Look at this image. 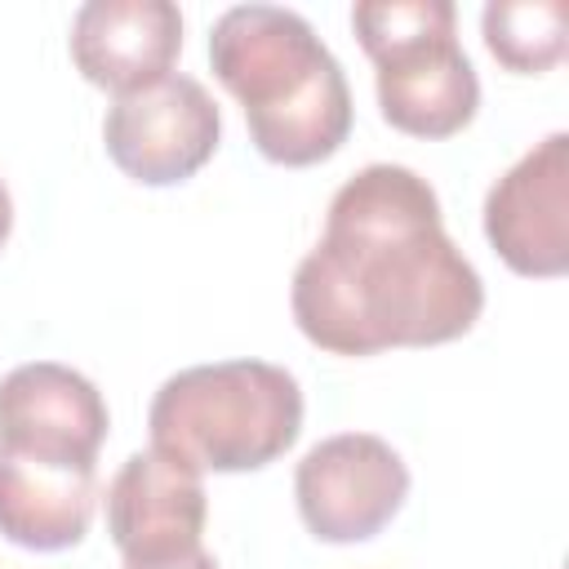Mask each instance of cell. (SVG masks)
<instances>
[{
    "label": "cell",
    "mask_w": 569,
    "mask_h": 569,
    "mask_svg": "<svg viewBox=\"0 0 569 569\" xmlns=\"http://www.w3.org/2000/svg\"><path fill=\"white\" fill-rule=\"evenodd\" d=\"M480 31L489 53L507 71H547L565 58L569 4L565 0H489L480 9Z\"/></svg>",
    "instance_id": "cell-12"
},
{
    "label": "cell",
    "mask_w": 569,
    "mask_h": 569,
    "mask_svg": "<svg viewBox=\"0 0 569 569\" xmlns=\"http://www.w3.org/2000/svg\"><path fill=\"white\" fill-rule=\"evenodd\" d=\"M98 467L0 445V533L27 551H62L89 533Z\"/></svg>",
    "instance_id": "cell-11"
},
{
    "label": "cell",
    "mask_w": 569,
    "mask_h": 569,
    "mask_svg": "<svg viewBox=\"0 0 569 569\" xmlns=\"http://www.w3.org/2000/svg\"><path fill=\"white\" fill-rule=\"evenodd\" d=\"M178 49L182 13L173 0H84L71 18V62L116 98L164 80Z\"/></svg>",
    "instance_id": "cell-10"
},
{
    "label": "cell",
    "mask_w": 569,
    "mask_h": 569,
    "mask_svg": "<svg viewBox=\"0 0 569 569\" xmlns=\"http://www.w3.org/2000/svg\"><path fill=\"white\" fill-rule=\"evenodd\" d=\"M485 236L520 276H560L569 267V133L533 142L485 196Z\"/></svg>",
    "instance_id": "cell-7"
},
{
    "label": "cell",
    "mask_w": 569,
    "mask_h": 569,
    "mask_svg": "<svg viewBox=\"0 0 569 569\" xmlns=\"http://www.w3.org/2000/svg\"><path fill=\"white\" fill-rule=\"evenodd\" d=\"M302 525L320 542H365L409 498L405 458L373 431H338L311 445L293 471Z\"/></svg>",
    "instance_id": "cell-5"
},
{
    "label": "cell",
    "mask_w": 569,
    "mask_h": 569,
    "mask_svg": "<svg viewBox=\"0 0 569 569\" xmlns=\"http://www.w3.org/2000/svg\"><path fill=\"white\" fill-rule=\"evenodd\" d=\"M151 449L196 471H258L302 431V387L271 360L178 369L147 409Z\"/></svg>",
    "instance_id": "cell-3"
},
{
    "label": "cell",
    "mask_w": 569,
    "mask_h": 569,
    "mask_svg": "<svg viewBox=\"0 0 569 569\" xmlns=\"http://www.w3.org/2000/svg\"><path fill=\"white\" fill-rule=\"evenodd\" d=\"M120 569H218V560L204 547H187V551L156 556V560H124Z\"/></svg>",
    "instance_id": "cell-13"
},
{
    "label": "cell",
    "mask_w": 569,
    "mask_h": 569,
    "mask_svg": "<svg viewBox=\"0 0 569 569\" xmlns=\"http://www.w3.org/2000/svg\"><path fill=\"white\" fill-rule=\"evenodd\" d=\"M9 231H13V196H9V187H4V178H0V249H4Z\"/></svg>",
    "instance_id": "cell-14"
},
{
    "label": "cell",
    "mask_w": 569,
    "mask_h": 569,
    "mask_svg": "<svg viewBox=\"0 0 569 569\" xmlns=\"http://www.w3.org/2000/svg\"><path fill=\"white\" fill-rule=\"evenodd\" d=\"M222 138V116L196 76L169 71L156 84L120 93L107 107L102 142L120 173L147 187H173L191 178Z\"/></svg>",
    "instance_id": "cell-6"
},
{
    "label": "cell",
    "mask_w": 569,
    "mask_h": 569,
    "mask_svg": "<svg viewBox=\"0 0 569 569\" xmlns=\"http://www.w3.org/2000/svg\"><path fill=\"white\" fill-rule=\"evenodd\" d=\"M204 516L209 498L200 471L160 449L129 453L107 485V533L124 560H156L200 547Z\"/></svg>",
    "instance_id": "cell-9"
},
{
    "label": "cell",
    "mask_w": 569,
    "mask_h": 569,
    "mask_svg": "<svg viewBox=\"0 0 569 569\" xmlns=\"http://www.w3.org/2000/svg\"><path fill=\"white\" fill-rule=\"evenodd\" d=\"M289 307L320 351L378 356L462 338L480 320L485 284L445 236L436 187L409 164H365L333 191Z\"/></svg>",
    "instance_id": "cell-1"
},
{
    "label": "cell",
    "mask_w": 569,
    "mask_h": 569,
    "mask_svg": "<svg viewBox=\"0 0 569 569\" xmlns=\"http://www.w3.org/2000/svg\"><path fill=\"white\" fill-rule=\"evenodd\" d=\"M209 62L244 107L249 138L271 164H320L351 133L342 62L284 4H231L209 31Z\"/></svg>",
    "instance_id": "cell-2"
},
{
    "label": "cell",
    "mask_w": 569,
    "mask_h": 569,
    "mask_svg": "<svg viewBox=\"0 0 569 569\" xmlns=\"http://www.w3.org/2000/svg\"><path fill=\"white\" fill-rule=\"evenodd\" d=\"M107 400L71 365L27 360L0 378V445L18 453L98 462L107 440Z\"/></svg>",
    "instance_id": "cell-8"
},
{
    "label": "cell",
    "mask_w": 569,
    "mask_h": 569,
    "mask_svg": "<svg viewBox=\"0 0 569 569\" xmlns=\"http://www.w3.org/2000/svg\"><path fill=\"white\" fill-rule=\"evenodd\" d=\"M351 27L373 58L387 124L413 138H449L471 124L480 80L458 44L453 0H365L351 9Z\"/></svg>",
    "instance_id": "cell-4"
}]
</instances>
